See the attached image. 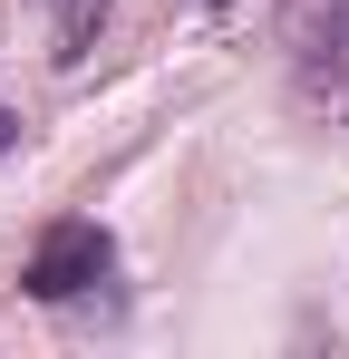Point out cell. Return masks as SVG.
I'll return each instance as SVG.
<instances>
[{"instance_id": "obj_1", "label": "cell", "mask_w": 349, "mask_h": 359, "mask_svg": "<svg viewBox=\"0 0 349 359\" xmlns=\"http://www.w3.org/2000/svg\"><path fill=\"white\" fill-rule=\"evenodd\" d=\"M97 282H116V233L107 224H88V214H58L49 233L29 243V262H20V292L68 311V301H88Z\"/></svg>"}, {"instance_id": "obj_2", "label": "cell", "mask_w": 349, "mask_h": 359, "mask_svg": "<svg viewBox=\"0 0 349 359\" xmlns=\"http://www.w3.org/2000/svg\"><path fill=\"white\" fill-rule=\"evenodd\" d=\"M301 88H349V0H301L282 29Z\"/></svg>"}, {"instance_id": "obj_3", "label": "cell", "mask_w": 349, "mask_h": 359, "mask_svg": "<svg viewBox=\"0 0 349 359\" xmlns=\"http://www.w3.org/2000/svg\"><path fill=\"white\" fill-rule=\"evenodd\" d=\"M58 10V29H49V59L58 68H78L88 49H97V29H107V0H49Z\"/></svg>"}, {"instance_id": "obj_4", "label": "cell", "mask_w": 349, "mask_h": 359, "mask_svg": "<svg viewBox=\"0 0 349 359\" xmlns=\"http://www.w3.org/2000/svg\"><path fill=\"white\" fill-rule=\"evenodd\" d=\"M10 146H20V117H10V107H0V156H10Z\"/></svg>"}, {"instance_id": "obj_5", "label": "cell", "mask_w": 349, "mask_h": 359, "mask_svg": "<svg viewBox=\"0 0 349 359\" xmlns=\"http://www.w3.org/2000/svg\"><path fill=\"white\" fill-rule=\"evenodd\" d=\"M194 10H224V0H194Z\"/></svg>"}]
</instances>
